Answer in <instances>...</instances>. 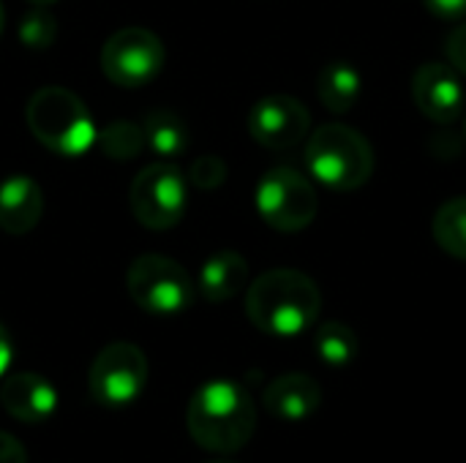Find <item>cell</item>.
Masks as SVG:
<instances>
[{"mask_svg": "<svg viewBox=\"0 0 466 463\" xmlns=\"http://www.w3.org/2000/svg\"><path fill=\"white\" fill-rule=\"evenodd\" d=\"M11 357H14V347H11V336H8V330L0 325V377L8 371V366H11Z\"/></svg>", "mask_w": 466, "mask_h": 463, "instance_id": "cell-26", "label": "cell"}, {"mask_svg": "<svg viewBox=\"0 0 466 463\" xmlns=\"http://www.w3.org/2000/svg\"><path fill=\"white\" fill-rule=\"evenodd\" d=\"M423 5L440 19H466V0H423Z\"/></svg>", "mask_w": 466, "mask_h": 463, "instance_id": "cell-24", "label": "cell"}, {"mask_svg": "<svg viewBox=\"0 0 466 463\" xmlns=\"http://www.w3.org/2000/svg\"><path fill=\"white\" fill-rule=\"evenodd\" d=\"M30 134L52 153L79 158L96 145V123L76 93L60 85L38 87L25 109Z\"/></svg>", "mask_w": 466, "mask_h": 463, "instance_id": "cell-3", "label": "cell"}, {"mask_svg": "<svg viewBox=\"0 0 466 463\" xmlns=\"http://www.w3.org/2000/svg\"><path fill=\"white\" fill-rule=\"evenodd\" d=\"M44 216V191L27 175H11L0 183V229L27 235Z\"/></svg>", "mask_w": 466, "mask_h": 463, "instance_id": "cell-14", "label": "cell"}, {"mask_svg": "<svg viewBox=\"0 0 466 463\" xmlns=\"http://www.w3.org/2000/svg\"><path fill=\"white\" fill-rule=\"evenodd\" d=\"M128 205L145 229L164 232L177 226L188 205V186L183 172L172 161L147 164L131 183Z\"/></svg>", "mask_w": 466, "mask_h": 463, "instance_id": "cell-6", "label": "cell"}, {"mask_svg": "<svg viewBox=\"0 0 466 463\" xmlns=\"http://www.w3.org/2000/svg\"><path fill=\"white\" fill-rule=\"evenodd\" d=\"M311 115L303 101L287 93H270L259 98L248 112V134L268 150H289L306 139Z\"/></svg>", "mask_w": 466, "mask_h": 463, "instance_id": "cell-10", "label": "cell"}, {"mask_svg": "<svg viewBox=\"0 0 466 463\" xmlns=\"http://www.w3.org/2000/svg\"><path fill=\"white\" fill-rule=\"evenodd\" d=\"M147 357L137 344L115 341L106 344L87 374V388L96 404L106 409H123L134 404L147 385Z\"/></svg>", "mask_w": 466, "mask_h": 463, "instance_id": "cell-7", "label": "cell"}, {"mask_svg": "<svg viewBox=\"0 0 466 463\" xmlns=\"http://www.w3.org/2000/svg\"><path fill=\"white\" fill-rule=\"evenodd\" d=\"M0 33H3V5H0Z\"/></svg>", "mask_w": 466, "mask_h": 463, "instance_id": "cell-28", "label": "cell"}, {"mask_svg": "<svg viewBox=\"0 0 466 463\" xmlns=\"http://www.w3.org/2000/svg\"><path fill=\"white\" fill-rule=\"evenodd\" d=\"M360 90H363V76L358 74L355 65L344 60H333L317 74V96L322 106L333 115L350 112L358 104Z\"/></svg>", "mask_w": 466, "mask_h": 463, "instance_id": "cell-16", "label": "cell"}, {"mask_svg": "<svg viewBox=\"0 0 466 463\" xmlns=\"http://www.w3.org/2000/svg\"><path fill=\"white\" fill-rule=\"evenodd\" d=\"M322 308V292L314 278L292 267L262 273L246 289V314L268 336L292 338L309 330Z\"/></svg>", "mask_w": 466, "mask_h": 463, "instance_id": "cell-2", "label": "cell"}, {"mask_svg": "<svg viewBox=\"0 0 466 463\" xmlns=\"http://www.w3.org/2000/svg\"><path fill=\"white\" fill-rule=\"evenodd\" d=\"M0 407L19 423L38 426L49 420L57 409V390L49 379L22 371L11 374L0 385Z\"/></svg>", "mask_w": 466, "mask_h": 463, "instance_id": "cell-12", "label": "cell"}, {"mask_svg": "<svg viewBox=\"0 0 466 463\" xmlns=\"http://www.w3.org/2000/svg\"><path fill=\"white\" fill-rule=\"evenodd\" d=\"M415 106L437 126L456 123L466 109L464 85L459 71L445 63H423L412 76Z\"/></svg>", "mask_w": 466, "mask_h": 463, "instance_id": "cell-11", "label": "cell"}, {"mask_svg": "<svg viewBox=\"0 0 466 463\" xmlns=\"http://www.w3.org/2000/svg\"><path fill=\"white\" fill-rule=\"evenodd\" d=\"M431 229H434L437 246L445 254L466 262V196H456V199L445 202L437 210Z\"/></svg>", "mask_w": 466, "mask_h": 463, "instance_id": "cell-19", "label": "cell"}, {"mask_svg": "<svg viewBox=\"0 0 466 463\" xmlns=\"http://www.w3.org/2000/svg\"><path fill=\"white\" fill-rule=\"evenodd\" d=\"M314 352L319 355V360L325 366L333 368H344L350 366L358 352H360V341L355 336V330L344 322H325L317 327L314 336Z\"/></svg>", "mask_w": 466, "mask_h": 463, "instance_id": "cell-18", "label": "cell"}, {"mask_svg": "<svg viewBox=\"0 0 466 463\" xmlns=\"http://www.w3.org/2000/svg\"><path fill=\"white\" fill-rule=\"evenodd\" d=\"M248 284V262L238 251H218L213 254L199 270V295L208 303H227L238 297Z\"/></svg>", "mask_w": 466, "mask_h": 463, "instance_id": "cell-15", "label": "cell"}, {"mask_svg": "<svg viewBox=\"0 0 466 463\" xmlns=\"http://www.w3.org/2000/svg\"><path fill=\"white\" fill-rule=\"evenodd\" d=\"M0 463H27L25 445L3 431H0Z\"/></svg>", "mask_w": 466, "mask_h": 463, "instance_id": "cell-25", "label": "cell"}, {"mask_svg": "<svg viewBox=\"0 0 466 463\" xmlns=\"http://www.w3.org/2000/svg\"><path fill=\"white\" fill-rule=\"evenodd\" d=\"M126 289L131 300L156 317H175L191 308L197 284L186 267L164 254H142L126 270Z\"/></svg>", "mask_w": 466, "mask_h": 463, "instance_id": "cell-5", "label": "cell"}, {"mask_svg": "<svg viewBox=\"0 0 466 463\" xmlns=\"http://www.w3.org/2000/svg\"><path fill=\"white\" fill-rule=\"evenodd\" d=\"M464 128H466V126H464Z\"/></svg>", "mask_w": 466, "mask_h": 463, "instance_id": "cell-30", "label": "cell"}, {"mask_svg": "<svg viewBox=\"0 0 466 463\" xmlns=\"http://www.w3.org/2000/svg\"><path fill=\"white\" fill-rule=\"evenodd\" d=\"M210 463H235V461H210Z\"/></svg>", "mask_w": 466, "mask_h": 463, "instance_id": "cell-29", "label": "cell"}, {"mask_svg": "<svg viewBox=\"0 0 466 463\" xmlns=\"http://www.w3.org/2000/svg\"><path fill=\"white\" fill-rule=\"evenodd\" d=\"M445 55H448V60H451V65L456 71L466 74V22L456 25L451 30V35L445 38Z\"/></svg>", "mask_w": 466, "mask_h": 463, "instance_id": "cell-23", "label": "cell"}, {"mask_svg": "<svg viewBox=\"0 0 466 463\" xmlns=\"http://www.w3.org/2000/svg\"><path fill=\"white\" fill-rule=\"evenodd\" d=\"M314 186L289 166L270 169L257 186V213L276 232H303L317 218Z\"/></svg>", "mask_w": 466, "mask_h": 463, "instance_id": "cell-9", "label": "cell"}, {"mask_svg": "<svg viewBox=\"0 0 466 463\" xmlns=\"http://www.w3.org/2000/svg\"><path fill=\"white\" fill-rule=\"evenodd\" d=\"M33 5H52V3H57V0H30Z\"/></svg>", "mask_w": 466, "mask_h": 463, "instance_id": "cell-27", "label": "cell"}, {"mask_svg": "<svg viewBox=\"0 0 466 463\" xmlns=\"http://www.w3.org/2000/svg\"><path fill=\"white\" fill-rule=\"evenodd\" d=\"M147 145L161 158H177L188 147V128L183 117L172 109H150L142 120Z\"/></svg>", "mask_w": 466, "mask_h": 463, "instance_id": "cell-17", "label": "cell"}, {"mask_svg": "<svg viewBox=\"0 0 466 463\" xmlns=\"http://www.w3.org/2000/svg\"><path fill=\"white\" fill-rule=\"evenodd\" d=\"M19 38L30 49H49L57 38V22L46 11V5H35L19 22Z\"/></svg>", "mask_w": 466, "mask_h": 463, "instance_id": "cell-21", "label": "cell"}, {"mask_svg": "<svg viewBox=\"0 0 466 463\" xmlns=\"http://www.w3.org/2000/svg\"><path fill=\"white\" fill-rule=\"evenodd\" d=\"M306 164L311 175L333 191H358L374 175V147L352 126L325 123L306 142Z\"/></svg>", "mask_w": 466, "mask_h": 463, "instance_id": "cell-4", "label": "cell"}, {"mask_svg": "<svg viewBox=\"0 0 466 463\" xmlns=\"http://www.w3.org/2000/svg\"><path fill=\"white\" fill-rule=\"evenodd\" d=\"M227 180V164L218 156H199L191 164V183L202 191H213Z\"/></svg>", "mask_w": 466, "mask_h": 463, "instance_id": "cell-22", "label": "cell"}, {"mask_svg": "<svg viewBox=\"0 0 466 463\" xmlns=\"http://www.w3.org/2000/svg\"><path fill=\"white\" fill-rule=\"evenodd\" d=\"M96 145L98 150L112 158V161H131L137 156H142L147 139H145V128L142 123L134 120H115L106 128H101L96 134Z\"/></svg>", "mask_w": 466, "mask_h": 463, "instance_id": "cell-20", "label": "cell"}, {"mask_svg": "<svg viewBox=\"0 0 466 463\" xmlns=\"http://www.w3.org/2000/svg\"><path fill=\"white\" fill-rule=\"evenodd\" d=\"M167 60L164 41L147 27H120L112 33L101 49V71L117 87H145L150 85Z\"/></svg>", "mask_w": 466, "mask_h": 463, "instance_id": "cell-8", "label": "cell"}, {"mask_svg": "<svg viewBox=\"0 0 466 463\" xmlns=\"http://www.w3.org/2000/svg\"><path fill=\"white\" fill-rule=\"evenodd\" d=\"M262 404L273 418L300 423L322 407V388L309 374H284L265 388Z\"/></svg>", "mask_w": 466, "mask_h": 463, "instance_id": "cell-13", "label": "cell"}, {"mask_svg": "<svg viewBox=\"0 0 466 463\" xmlns=\"http://www.w3.org/2000/svg\"><path fill=\"white\" fill-rule=\"evenodd\" d=\"M186 426L202 450L232 456L254 437L257 407L243 385L232 379H210L194 390Z\"/></svg>", "mask_w": 466, "mask_h": 463, "instance_id": "cell-1", "label": "cell"}]
</instances>
